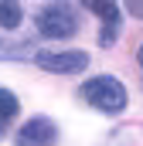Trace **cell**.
Returning a JSON list of instances; mask_svg holds the SVG:
<instances>
[{"instance_id":"cell-9","label":"cell","mask_w":143,"mask_h":146,"mask_svg":"<svg viewBox=\"0 0 143 146\" xmlns=\"http://www.w3.org/2000/svg\"><path fill=\"white\" fill-rule=\"evenodd\" d=\"M3 122H7V119H0V139H3Z\"/></svg>"},{"instance_id":"cell-4","label":"cell","mask_w":143,"mask_h":146,"mask_svg":"<svg viewBox=\"0 0 143 146\" xmlns=\"http://www.w3.org/2000/svg\"><path fill=\"white\" fill-rule=\"evenodd\" d=\"M37 65L44 72H61V75H72V72H82L89 65V54L85 51H41L37 54Z\"/></svg>"},{"instance_id":"cell-3","label":"cell","mask_w":143,"mask_h":146,"mask_svg":"<svg viewBox=\"0 0 143 146\" xmlns=\"http://www.w3.org/2000/svg\"><path fill=\"white\" fill-rule=\"evenodd\" d=\"M55 139H58V126L44 115L27 119L17 129V146H55Z\"/></svg>"},{"instance_id":"cell-1","label":"cell","mask_w":143,"mask_h":146,"mask_svg":"<svg viewBox=\"0 0 143 146\" xmlns=\"http://www.w3.org/2000/svg\"><path fill=\"white\" fill-rule=\"evenodd\" d=\"M82 99H85L89 106L102 109V112H123V109H126V102H130L123 82H116V78H109V75L89 78V82L82 85Z\"/></svg>"},{"instance_id":"cell-2","label":"cell","mask_w":143,"mask_h":146,"mask_svg":"<svg viewBox=\"0 0 143 146\" xmlns=\"http://www.w3.org/2000/svg\"><path fill=\"white\" fill-rule=\"evenodd\" d=\"M37 31L44 37H51V41H65L78 31V24H75V14H72L68 7H44L41 14H37Z\"/></svg>"},{"instance_id":"cell-6","label":"cell","mask_w":143,"mask_h":146,"mask_svg":"<svg viewBox=\"0 0 143 146\" xmlns=\"http://www.w3.org/2000/svg\"><path fill=\"white\" fill-rule=\"evenodd\" d=\"M17 109H21L17 95H14V92H7V88H0V119H14Z\"/></svg>"},{"instance_id":"cell-7","label":"cell","mask_w":143,"mask_h":146,"mask_svg":"<svg viewBox=\"0 0 143 146\" xmlns=\"http://www.w3.org/2000/svg\"><path fill=\"white\" fill-rule=\"evenodd\" d=\"M92 10H96V14H99L102 21H106L109 27H116V24H119V7H116V3L102 0V3H92Z\"/></svg>"},{"instance_id":"cell-5","label":"cell","mask_w":143,"mask_h":146,"mask_svg":"<svg viewBox=\"0 0 143 146\" xmlns=\"http://www.w3.org/2000/svg\"><path fill=\"white\" fill-rule=\"evenodd\" d=\"M21 21H24V10H21V3L0 0V27H3V31H14V27H21Z\"/></svg>"},{"instance_id":"cell-8","label":"cell","mask_w":143,"mask_h":146,"mask_svg":"<svg viewBox=\"0 0 143 146\" xmlns=\"http://www.w3.org/2000/svg\"><path fill=\"white\" fill-rule=\"evenodd\" d=\"M136 58H140V68H143V44H140V54H136Z\"/></svg>"}]
</instances>
